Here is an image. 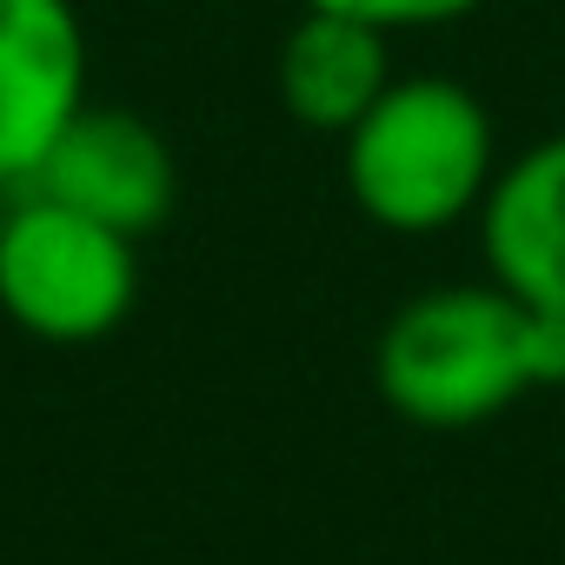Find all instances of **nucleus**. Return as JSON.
<instances>
[{"instance_id": "9", "label": "nucleus", "mask_w": 565, "mask_h": 565, "mask_svg": "<svg viewBox=\"0 0 565 565\" xmlns=\"http://www.w3.org/2000/svg\"><path fill=\"white\" fill-rule=\"evenodd\" d=\"M0 213H8V193H0Z\"/></svg>"}, {"instance_id": "5", "label": "nucleus", "mask_w": 565, "mask_h": 565, "mask_svg": "<svg viewBox=\"0 0 565 565\" xmlns=\"http://www.w3.org/2000/svg\"><path fill=\"white\" fill-rule=\"evenodd\" d=\"M87 107V28L74 0H0V193Z\"/></svg>"}, {"instance_id": "4", "label": "nucleus", "mask_w": 565, "mask_h": 565, "mask_svg": "<svg viewBox=\"0 0 565 565\" xmlns=\"http://www.w3.org/2000/svg\"><path fill=\"white\" fill-rule=\"evenodd\" d=\"M14 193L61 200V206H74L127 239H147L167 226V213L180 200V167H173V147L160 140V127H147L127 107L87 100Z\"/></svg>"}, {"instance_id": "1", "label": "nucleus", "mask_w": 565, "mask_h": 565, "mask_svg": "<svg viewBox=\"0 0 565 565\" xmlns=\"http://www.w3.org/2000/svg\"><path fill=\"white\" fill-rule=\"evenodd\" d=\"M373 386L386 413L419 433L486 426L525 393L565 386V320L532 313L492 279L433 287L386 320L373 347Z\"/></svg>"}, {"instance_id": "6", "label": "nucleus", "mask_w": 565, "mask_h": 565, "mask_svg": "<svg viewBox=\"0 0 565 565\" xmlns=\"http://www.w3.org/2000/svg\"><path fill=\"white\" fill-rule=\"evenodd\" d=\"M486 279L545 320H565V134L512 153L479 200Z\"/></svg>"}, {"instance_id": "7", "label": "nucleus", "mask_w": 565, "mask_h": 565, "mask_svg": "<svg viewBox=\"0 0 565 565\" xmlns=\"http://www.w3.org/2000/svg\"><path fill=\"white\" fill-rule=\"evenodd\" d=\"M386 41H393V34H380V28H366V21L300 8V21L287 28L279 61H273L279 107H287L300 127H313V134H340V140H347V134L366 120V107L399 81Z\"/></svg>"}, {"instance_id": "3", "label": "nucleus", "mask_w": 565, "mask_h": 565, "mask_svg": "<svg viewBox=\"0 0 565 565\" xmlns=\"http://www.w3.org/2000/svg\"><path fill=\"white\" fill-rule=\"evenodd\" d=\"M140 300V239L41 200L8 193L0 213V313L28 340L94 347Z\"/></svg>"}, {"instance_id": "8", "label": "nucleus", "mask_w": 565, "mask_h": 565, "mask_svg": "<svg viewBox=\"0 0 565 565\" xmlns=\"http://www.w3.org/2000/svg\"><path fill=\"white\" fill-rule=\"evenodd\" d=\"M300 8L347 14V21H366L380 34H426V28H452V21L479 14L486 0H300Z\"/></svg>"}, {"instance_id": "2", "label": "nucleus", "mask_w": 565, "mask_h": 565, "mask_svg": "<svg viewBox=\"0 0 565 565\" xmlns=\"http://www.w3.org/2000/svg\"><path fill=\"white\" fill-rule=\"evenodd\" d=\"M492 173H499L492 114L472 87L446 74L393 81L347 134V193L380 233L399 239H426L472 220Z\"/></svg>"}]
</instances>
